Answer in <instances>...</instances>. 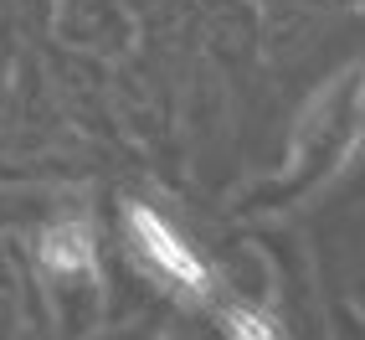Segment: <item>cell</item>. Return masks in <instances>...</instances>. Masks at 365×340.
<instances>
[{
	"instance_id": "7a4b0ae2",
	"label": "cell",
	"mask_w": 365,
	"mask_h": 340,
	"mask_svg": "<svg viewBox=\"0 0 365 340\" xmlns=\"http://www.w3.org/2000/svg\"><path fill=\"white\" fill-rule=\"evenodd\" d=\"M46 263H52L57 274H78V269H88L93 263V242H88V232L72 222V227H57L52 232V242H46Z\"/></svg>"
},
{
	"instance_id": "6da1fadb",
	"label": "cell",
	"mask_w": 365,
	"mask_h": 340,
	"mask_svg": "<svg viewBox=\"0 0 365 340\" xmlns=\"http://www.w3.org/2000/svg\"><path fill=\"white\" fill-rule=\"evenodd\" d=\"M129 222V242L139 248V258L175 289V294H190V299H206L211 294V269L201 263V253L165 222L155 206H129L124 211Z\"/></svg>"
},
{
	"instance_id": "3957f363",
	"label": "cell",
	"mask_w": 365,
	"mask_h": 340,
	"mask_svg": "<svg viewBox=\"0 0 365 340\" xmlns=\"http://www.w3.org/2000/svg\"><path fill=\"white\" fill-rule=\"evenodd\" d=\"M227 325H232V335H237V340H278V325H273V320H262V314L242 309V304H232V309H227Z\"/></svg>"
}]
</instances>
